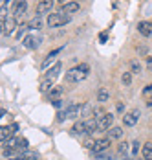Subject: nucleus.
<instances>
[{
    "instance_id": "39448f33",
    "label": "nucleus",
    "mask_w": 152,
    "mask_h": 160,
    "mask_svg": "<svg viewBox=\"0 0 152 160\" xmlns=\"http://www.w3.org/2000/svg\"><path fill=\"white\" fill-rule=\"evenodd\" d=\"M62 52V48H57L53 50V52H50L48 55H46V59L42 61V64H40V70H48V68H51V64L57 63V55Z\"/></svg>"
},
{
    "instance_id": "a878e982",
    "label": "nucleus",
    "mask_w": 152,
    "mask_h": 160,
    "mask_svg": "<svg viewBox=\"0 0 152 160\" xmlns=\"http://www.w3.org/2000/svg\"><path fill=\"white\" fill-rule=\"evenodd\" d=\"M130 72H132V74H139V72H141V63H139L137 59H132V61H130Z\"/></svg>"
},
{
    "instance_id": "393cba45",
    "label": "nucleus",
    "mask_w": 152,
    "mask_h": 160,
    "mask_svg": "<svg viewBox=\"0 0 152 160\" xmlns=\"http://www.w3.org/2000/svg\"><path fill=\"white\" fill-rule=\"evenodd\" d=\"M28 26H30V30H40V28H42V20H40V17L37 15L30 24H28Z\"/></svg>"
},
{
    "instance_id": "4c0bfd02",
    "label": "nucleus",
    "mask_w": 152,
    "mask_h": 160,
    "mask_svg": "<svg viewBox=\"0 0 152 160\" xmlns=\"http://www.w3.org/2000/svg\"><path fill=\"white\" fill-rule=\"evenodd\" d=\"M0 33H4V22H0Z\"/></svg>"
},
{
    "instance_id": "a211bd4d",
    "label": "nucleus",
    "mask_w": 152,
    "mask_h": 160,
    "mask_svg": "<svg viewBox=\"0 0 152 160\" xmlns=\"http://www.w3.org/2000/svg\"><path fill=\"white\" fill-rule=\"evenodd\" d=\"M141 155H143V158H145V160H152V144H150V142L143 145Z\"/></svg>"
},
{
    "instance_id": "2f4dec72",
    "label": "nucleus",
    "mask_w": 152,
    "mask_h": 160,
    "mask_svg": "<svg viewBox=\"0 0 152 160\" xmlns=\"http://www.w3.org/2000/svg\"><path fill=\"white\" fill-rule=\"evenodd\" d=\"M132 147H130V153H132V157H136L137 153H139V142H132Z\"/></svg>"
},
{
    "instance_id": "f3484780",
    "label": "nucleus",
    "mask_w": 152,
    "mask_h": 160,
    "mask_svg": "<svg viewBox=\"0 0 152 160\" xmlns=\"http://www.w3.org/2000/svg\"><path fill=\"white\" fill-rule=\"evenodd\" d=\"M61 96H62V87H53V88L48 90V98L50 99H61Z\"/></svg>"
},
{
    "instance_id": "412c9836",
    "label": "nucleus",
    "mask_w": 152,
    "mask_h": 160,
    "mask_svg": "<svg viewBox=\"0 0 152 160\" xmlns=\"http://www.w3.org/2000/svg\"><path fill=\"white\" fill-rule=\"evenodd\" d=\"M84 123H86V131H88V134H92V132H95V131H97V120H95V118L86 120Z\"/></svg>"
},
{
    "instance_id": "ea45409f",
    "label": "nucleus",
    "mask_w": 152,
    "mask_h": 160,
    "mask_svg": "<svg viewBox=\"0 0 152 160\" xmlns=\"http://www.w3.org/2000/svg\"><path fill=\"white\" fill-rule=\"evenodd\" d=\"M125 160H128V158H125Z\"/></svg>"
},
{
    "instance_id": "58836bf2",
    "label": "nucleus",
    "mask_w": 152,
    "mask_h": 160,
    "mask_svg": "<svg viewBox=\"0 0 152 160\" xmlns=\"http://www.w3.org/2000/svg\"><path fill=\"white\" fill-rule=\"evenodd\" d=\"M150 24H152V20H150Z\"/></svg>"
},
{
    "instance_id": "b1692460",
    "label": "nucleus",
    "mask_w": 152,
    "mask_h": 160,
    "mask_svg": "<svg viewBox=\"0 0 152 160\" xmlns=\"http://www.w3.org/2000/svg\"><path fill=\"white\" fill-rule=\"evenodd\" d=\"M93 158H95V160H114V157H112V153H108V149H107V151L95 153V155H93Z\"/></svg>"
},
{
    "instance_id": "9d476101",
    "label": "nucleus",
    "mask_w": 152,
    "mask_h": 160,
    "mask_svg": "<svg viewBox=\"0 0 152 160\" xmlns=\"http://www.w3.org/2000/svg\"><path fill=\"white\" fill-rule=\"evenodd\" d=\"M110 145H112V140H110L108 136L107 138H99V140H95V145H93L92 151H93V153H101V151H107Z\"/></svg>"
},
{
    "instance_id": "f257e3e1",
    "label": "nucleus",
    "mask_w": 152,
    "mask_h": 160,
    "mask_svg": "<svg viewBox=\"0 0 152 160\" xmlns=\"http://www.w3.org/2000/svg\"><path fill=\"white\" fill-rule=\"evenodd\" d=\"M88 74H90V66L86 63H83L79 66H75V68H70L66 72V81L68 83H81L83 79L88 78Z\"/></svg>"
},
{
    "instance_id": "72a5a7b5",
    "label": "nucleus",
    "mask_w": 152,
    "mask_h": 160,
    "mask_svg": "<svg viewBox=\"0 0 152 160\" xmlns=\"http://www.w3.org/2000/svg\"><path fill=\"white\" fill-rule=\"evenodd\" d=\"M51 105L59 109V107H61V105H62V101H61V99H51Z\"/></svg>"
},
{
    "instance_id": "f704fd0d",
    "label": "nucleus",
    "mask_w": 152,
    "mask_h": 160,
    "mask_svg": "<svg viewBox=\"0 0 152 160\" xmlns=\"http://www.w3.org/2000/svg\"><path fill=\"white\" fill-rule=\"evenodd\" d=\"M147 68L149 72H152V57H147Z\"/></svg>"
},
{
    "instance_id": "aec40b11",
    "label": "nucleus",
    "mask_w": 152,
    "mask_h": 160,
    "mask_svg": "<svg viewBox=\"0 0 152 160\" xmlns=\"http://www.w3.org/2000/svg\"><path fill=\"white\" fill-rule=\"evenodd\" d=\"M74 132H75V134H88L86 123H84V122H77L75 125H74Z\"/></svg>"
},
{
    "instance_id": "c9c22d12",
    "label": "nucleus",
    "mask_w": 152,
    "mask_h": 160,
    "mask_svg": "<svg viewBox=\"0 0 152 160\" xmlns=\"http://www.w3.org/2000/svg\"><path fill=\"white\" fill-rule=\"evenodd\" d=\"M145 92H152V83H150V85H147V87H145Z\"/></svg>"
},
{
    "instance_id": "4be33fe9",
    "label": "nucleus",
    "mask_w": 152,
    "mask_h": 160,
    "mask_svg": "<svg viewBox=\"0 0 152 160\" xmlns=\"http://www.w3.org/2000/svg\"><path fill=\"white\" fill-rule=\"evenodd\" d=\"M28 30H30V26H28V24L17 26V30H15V33H13V37H15V39H22V35H24V33L28 32Z\"/></svg>"
},
{
    "instance_id": "2eb2a0df",
    "label": "nucleus",
    "mask_w": 152,
    "mask_h": 160,
    "mask_svg": "<svg viewBox=\"0 0 152 160\" xmlns=\"http://www.w3.org/2000/svg\"><path fill=\"white\" fill-rule=\"evenodd\" d=\"M79 8H81V6H79L77 2H72V0H70L68 4L61 6V11H59V13H64V15H66V13H75V11H79Z\"/></svg>"
},
{
    "instance_id": "1a4fd4ad",
    "label": "nucleus",
    "mask_w": 152,
    "mask_h": 160,
    "mask_svg": "<svg viewBox=\"0 0 152 160\" xmlns=\"http://www.w3.org/2000/svg\"><path fill=\"white\" fill-rule=\"evenodd\" d=\"M22 44L28 50H35V48H39V44H40V37H37V35H26L24 41H22Z\"/></svg>"
},
{
    "instance_id": "c85d7f7f",
    "label": "nucleus",
    "mask_w": 152,
    "mask_h": 160,
    "mask_svg": "<svg viewBox=\"0 0 152 160\" xmlns=\"http://www.w3.org/2000/svg\"><path fill=\"white\" fill-rule=\"evenodd\" d=\"M126 151H128V144L126 142H121V144L117 145V153L119 155H126Z\"/></svg>"
},
{
    "instance_id": "e433bc0d",
    "label": "nucleus",
    "mask_w": 152,
    "mask_h": 160,
    "mask_svg": "<svg viewBox=\"0 0 152 160\" xmlns=\"http://www.w3.org/2000/svg\"><path fill=\"white\" fill-rule=\"evenodd\" d=\"M57 2H59V4H61V6H64V4H68V2H70V0H57Z\"/></svg>"
},
{
    "instance_id": "dca6fc26",
    "label": "nucleus",
    "mask_w": 152,
    "mask_h": 160,
    "mask_svg": "<svg viewBox=\"0 0 152 160\" xmlns=\"http://www.w3.org/2000/svg\"><path fill=\"white\" fill-rule=\"evenodd\" d=\"M107 132H108V138H110V140H117V138L123 136V129L121 127H114V125L108 129Z\"/></svg>"
},
{
    "instance_id": "7ed1b4c3",
    "label": "nucleus",
    "mask_w": 152,
    "mask_h": 160,
    "mask_svg": "<svg viewBox=\"0 0 152 160\" xmlns=\"http://www.w3.org/2000/svg\"><path fill=\"white\" fill-rule=\"evenodd\" d=\"M70 20V17L64 15V13H50L48 15V26L50 28H59V26H62V24H66Z\"/></svg>"
},
{
    "instance_id": "cd10ccee",
    "label": "nucleus",
    "mask_w": 152,
    "mask_h": 160,
    "mask_svg": "<svg viewBox=\"0 0 152 160\" xmlns=\"http://www.w3.org/2000/svg\"><path fill=\"white\" fill-rule=\"evenodd\" d=\"M55 85L51 83V81H48V79H42V83H40V92H48L50 88H53Z\"/></svg>"
},
{
    "instance_id": "6ab92c4d",
    "label": "nucleus",
    "mask_w": 152,
    "mask_h": 160,
    "mask_svg": "<svg viewBox=\"0 0 152 160\" xmlns=\"http://www.w3.org/2000/svg\"><path fill=\"white\" fill-rule=\"evenodd\" d=\"M108 99H110V92H108L107 88H99V92H97V101L107 103Z\"/></svg>"
},
{
    "instance_id": "f03ea898",
    "label": "nucleus",
    "mask_w": 152,
    "mask_h": 160,
    "mask_svg": "<svg viewBox=\"0 0 152 160\" xmlns=\"http://www.w3.org/2000/svg\"><path fill=\"white\" fill-rule=\"evenodd\" d=\"M81 111H83V105L79 103H70L66 107V111H62L57 114V122H64V120H74L77 116H81Z\"/></svg>"
},
{
    "instance_id": "20e7f679",
    "label": "nucleus",
    "mask_w": 152,
    "mask_h": 160,
    "mask_svg": "<svg viewBox=\"0 0 152 160\" xmlns=\"http://www.w3.org/2000/svg\"><path fill=\"white\" fill-rule=\"evenodd\" d=\"M114 123V114L112 112H105L99 120H97V131H108Z\"/></svg>"
},
{
    "instance_id": "7c9ffc66",
    "label": "nucleus",
    "mask_w": 152,
    "mask_h": 160,
    "mask_svg": "<svg viewBox=\"0 0 152 160\" xmlns=\"http://www.w3.org/2000/svg\"><path fill=\"white\" fill-rule=\"evenodd\" d=\"M17 149H28V140L26 138H18V145H17Z\"/></svg>"
},
{
    "instance_id": "5701e85b",
    "label": "nucleus",
    "mask_w": 152,
    "mask_h": 160,
    "mask_svg": "<svg viewBox=\"0 0 152 160\" xmlns=\"http://www.w3.org/2000/svg\"><path fill=\"white\" fill-rule=\"evenodd\" d=\"M20 158L22 160H39V155L35 153V151H24V153H20Z\"/></svg>"
},
{
    "instance_id": "c756f323",
    "label": "nucleus",
    "mask_w": 152,
    "mask_h": 160,
    "mask_svg": "<svg viewBox=\"0 0 152 160\" xmlns=\"http://www.w3.org/2000/svg\"><path fill=\"white\" fill-rule=\"evenodd\" d=\"M7 18V8H0V22H6Z\"/></svg>"
},
{
    "instance_id": "423d86ee",
    "label": "nucleus",
    "mask_w": 152,
    "mask_h": 160,
    "mask_svg": "<svg viewBox=\"0 0 152 160\" xmlns=\"http://www.w3.org/2000/svg\"><path fill=\"white\" fill-rule=\"evenodd\" d=\"M139 111L137 109H134V111H130V112H126L125 116H123V123L126 125V127H134L137 123V120H139Z\"/></svg>"
},
{
    "instance_id": "ddd939ff",
    "label": "nucleus",
    "mask_w": 152,
    "mask_h": 160,
    "mask_svg": "<svg viewBox=\"0 0 152 160\" xmlns=\"http://www.w3.org/2000/svg\"><path fill=\"white\" fill-rule=\"evenodd\" d=\"M137 32L141 33L143 37H150L152 35V24L147 22V20H141V22L137 24Z\"/></svg>"
},
{
    "instance_id": "9b49d317",
    "label": "nucleus",
    "mask_w": 152,
    "mask_h": 160,
    "mask_svg": "<svg viewBox=\"0 0 152 160\" xmlns=\"http://www.w3.org/2000/svg\"><path fill=\"white\" fill-rule=\"evenodd\" d=\"M59 74H61V63H55L51 68H48L44 79H48V81H51V83H53V81L59 78Z\"/></svg>"
},
{
    "instance_id": "f8f14e48",
    "label": "nucleus",
    "mask_w": 152,
    "mask_h": 160,
    "mask_svg": "<svg viewBox=\"0 0 152 160\" xmlns=\"http://www.w3.org/2000/svg\"><path fill=\"white\" fill-rule=\"evenodd\" d=\"M26 9H28V2L26 0H17L15 6H13V15L18 18V17H22L26 13Z\"/></svg>"
},
{
    "instance_id": "6e6552de",
    "label": "nucleus",
    "mask_w": 152,
    "mask_h": 160,
    "mask_svg": "<svg viewBox=\"0 0 152 160\" xmlns=\"http://www.w3.org/2000/svg\"><path fill=\"white\" fill-rule=\"evenodd\" d=\"M17 129H18V125L17 123H13V125H6V127H0V142H7L13 134L17 132Z\"/></svg>"
},
{
    "instance_id": "4468645a",
    "label": "nucleus",
    "mask_w": 152,
    "mask_h": 160,
    "mask_svg": "<svg viewBox=\"0 0 152 160\" xmlns=\"http://www.w3.org/2000/svg\"><path fill=\"white\" fill-rule=\"evenodd\" d=\"M15 30H17V18L9 17V18L4 22V33H6V35H13Z\"/></svg>"
},
{
    "instance_id": "473e14b6",
    "label": "nucleus",
    "mask_w": 152,
    "mask_h": 160,
    "mask_svg": "<svg viewBox=\"0 0 152 160\" xmlns=\"http://www.w3.org/2000/svg\"><path fill=\"white\" fill-rule=\"evenodd\" d=\"M93 145H95V140H92V138H86V140H84V147L93 149Z\"/></svg>"
},
{
    "instance_id": "bb28decb",
    "label": "nucleus",
    "mask_w": 152,
    "mask_h": 160,
    "mask_svg": "<svg viewBox=\"0 0 152 160\" xmlns=\"http://www.w3.org/2000/svg\"><path fill=\"white\" fill-rule=\"evenodd\" d=\"M121 81H123V85H125V87H128V85L132 83V72H130V70H128V72H123Z\"/></svg>"
},
{
    "instance_id": "0eeeda50",
    "label": "nucleus",
    "mask_w": 152,
    "mask_h": 160,
    "mask_svg": "<svg viewBox=\"0 0 152 160\" xmlns=\"http://www.w3.org/2000/svg\"><path fill=\"white\" fill-rule=\"evenodd\" d=\"M55 0H39L37 4V15H44V13H51V8H53Z\"/></svg>"
}]
</instances>
